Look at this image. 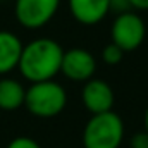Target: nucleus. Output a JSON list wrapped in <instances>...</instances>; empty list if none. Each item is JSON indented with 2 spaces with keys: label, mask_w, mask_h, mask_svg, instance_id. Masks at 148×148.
I'll use <instances>...</instances> for the list:
<instances>
[{
  "label": "nucleus",
  "mask_w": 148,
  "mask_h": 148,
  "mask_svg": "<svg viewBox=\"0 0 148 148\" xmlns=\"http://www.w3.org/2000/svg\"><path fill=\"white\" fill-rule=\"evenodd\" d=\"M64 48L52 38H36L23 47L19 73L29 83L50 81L60 73Z\"/></svg>",
  "instance_id": "1"
},
{
  "label": "nucleus",
  "mask_w": 148,
  "mask_h": 148,
  "mask_svg": "<svg viewBox=\"0 0 148 148\" xmlns=\"http://www.w3.org/2000/svg\"><path fill=\"white\" fill-rule=\"evenodd\" d=\"M66 105H67L66 88L53 79L31 83V86L26 88L24 107L35 117L40 119L55 117L66 109Z\"/></svg>",
  "instance_id": "2"
},
{
  "label": "nucleus",
  "mask_w": 148,
  "mask_h": 148,
  "mask_svg": "<svg viewBox=\"0 0 148 148\" xmlns=\"http://www.w3.org/2000/svg\"><path fill=\"white\" fill-rule=\"evenodd\" d=\"M124 140V122L114 110L95 114L83 129L84 148H119Z\"/></svg>",
  "instance_id": "3"
},
{
  "label": "nucleus",
  "mask_w": 148,
  "mask_h": 148,
  "mask_svg": "<svg viewBox=\"0 0 148 148\" xmlns=\"http://www.w3.org/2000/svg\"><path fill=\"white\" fill-rule=\"evenodd\" d=\"M112 43H115L124 52L136 50L143 45L147 38V24L140 14L134 10L121 12L115 16L110 28Z\"/></svg>",
  "instance_id": "4"
},
{
  "label": "nucleus",
  "mask_w": 148,
  "mask_h": 148,
  "mask_svg": "<svg viewBox=\"0 0 148 148\" xmlns=\"http://www.w3.org/2000/svg\"><path fill=\"white\" fill-rule=\"evenodd\" d=\"M60 0H16V21L26 29H40L47 26L57 14Z\"/></svg>",
  "instance_id": "5"
},
{
  "label": "nucleus",
  "mask_w": 148,
  "mask_h": 148,
  "mask_svg": "<svg viewBox=\"0 0 148 148\" xmlns=\"http://www.w3.org/2000/svg\"><path fill=\"white\" fill-rule=\"evenodd\" d=\"M60 73L74 83H86L97 73V59L86 48H69L64 50Z\"/></svg>",
  "instance_id": "6"
},
{
  "label": "nucleus",
  "mask_w": 148,
  "mask_h": 148,
  "mask_svg": "<svg viewBox=\"0 0 148 148\" xmlns=\"http://www.w3.org/2000/svg\"><path fill=\"white\" fill-rule=\"evenodd\" d=\"M81 100L84 109L90 112L91 115L95 114H103V112H110L115 102V95L112 86L98 77H91L90 81H86L83 84L81 90Z\"/></svg>",
  "instance_id": "7"
},
{
  "label": "nucleus",
  "mask_w": 148,
  "mask_h": 148,
  "mask_svg": "<svg viewBox=\"0 0 148 148\" xmlns=\"http://www.w3.org/2000/svg\"><path fill=\"white\" fill-rule=\"evenodd\" d=\"M69 12L79 24L95 26L110 12V0H67Z\"/></svg>",
  "instance_id": "8"
},
{
  "label": "nucleus",
  "mask_w": 148,
  "mask_h": 148,
  "mask_svg": "<svg viewBox=\"0 0 148 148\" xmlns=\"http://www.w3.org/2000/svg\"><path fill=\"white\" fill-rule=\"evenodd\" d=\"M23 41L12 31H0V76L12 73L19 66Z\"/></svg>",
  "instance_id": "9"
},
{
  "label": "nucleus",
  "mask_w": 148,
  "mask_h": 148,
  "mask_svg": "<svg viewBox=\"0 0 148 148\" xmlns=\"http://www.w3.org/2000/svg\"><path fill=\"white\" fill-rule=\"evenodd\" d=\"M26 88L14 77L0 79V110L14 112L24 105Z\"/></svg>",
  "instance_id": "10"
},
{
  "label": "nucleus",
  "mask_w": 148,
  "mask_h": 148,
  "mask_svg": "<svg viewBox=\"0 0 148 148\" xmlns=\"http://www.w3.org/2000/svg\"><path fill=\"white\" fill-rule=\"evenodd\" d=\"M124 50L122 48H119L115 43H109V45H105L103 47V50H102V60L107 64V66H117V64H121V60L124 59Z\"/></svg>",
  "instance_id": "11"
},
{
  "label": "nucleus",
  "mask_w": 148,
  "mask_h": 148,
  "mask_svg": "<svg viewBox=\"0 0 148 148\" xmlns=\"http://www.w3.org/2000/svg\"><path fill=\"white\" fill-rule=\"evenodd\" d=\"M7 148H41V147H40L38 141H35L29 136H17L7 145Z\"/></svg>",
  "instance_id": "12"
},
{
  "label": "nucleus",
  "mask_w": 148,
  "mask_h": 148,
  "mask_svg": "<svg viewBox=\"0 0 148 148\" xmlns=\"http://www.w3.org/2000/svg\"><path fill=\"white\" fill-rule=\"evenodd\" d=\"M129 147L131 148H148V133L147 131H141V133L133 134L131 141H129Z\"/></svg>",
  "instance_id": "13"
},
{
  "label": "nucleus",
  "mask_w": 148,
  "mask_h": 148,
  "mask_svg": "<svg viewBox=\"0 0 148 148\" xmlns=\"http://www.w3.org/2000/svg\"><path fill=\"white\" fill-rule=\"evenodd\" d=\"M110 10H115L117 14H121V12H127V10H131V5H129V0H110Z\"/></svg>",
  "instance_id": "14"
},
{
  "label": "nucleus",
  "mask_w": 148,
  "mask_h": 148,
  "mask_svg": "<svg viewBox=\"0 0 148 148\" xmlns=\"http://www.w3.org/2000/svg\"><path fill=\"white\" fill-rule=\"evenodd\" d=\"M131 10H148V0H129Z\"/></svg>",
  "instance_id": "15"
},
{
  "label": "nucleus",
  "mask_w": 148,
  "mask_h": 148,
  "mask_svg": "<svg viewBox=\"0 0 148 148\" xmlns=\"http://www.w3.org/2000/svg\"><path fill=\"white\" fill-rule=\"evenodd\" d=\"M143 126H145V131L148 133V107L145 110V115H143Z\"/></svg>",
  "instance_id": "16"
}]
</instances>
